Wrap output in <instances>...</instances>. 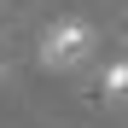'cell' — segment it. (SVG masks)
Instances as JSON below:
<instances>
[{
    "instance_id": "obj_1",
    "label": "cell",
    "mask_w": 128,
    "mask_h": 128,
    "mask_svg": "<svg viewBox=\"0 0 128 128\" xmlns=\"http://www.w3.org/2000/svg\"><path fill=\"white\" fill-rule=\"evenodd\" d=\"M93 24H82V18H64L41 35V64L47 70H82V64L93 58Z\"/></svg>"
},
{
    "instance_id": "obj_2",
    "label": "cell",
    "mask_w": 128,
    "mask_h": 128,
    "mask_svg": "<svg viewBox=\"0 0 128 128\" xmlns=\"http://www.w3.org/2000/svg\"><path fill=\"white\" fill-rule=\"evenodd\" d=\"M99 88H105V99H128V58H111V64H105Z\"/></svg>"
}]
</instances>
